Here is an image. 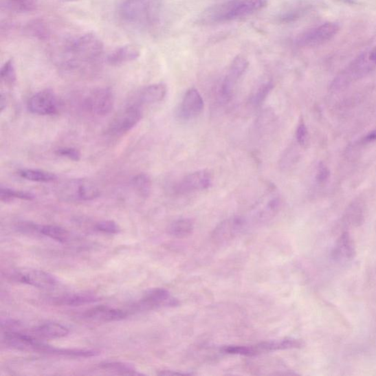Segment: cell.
Returning <instances> with one entry per match:
<instances>
[{"mask_svg": "<svg viewBox=\"0 0 376 376\" xmlns=\"http://www.w3.org/2000/svg\"><path fill=\"white\" fill-rule=\"evenodd\" d=\"M265 5V0H230L209 8L203 13L202 20L209 24L225 23L252 15Z\"/></svg>", "mask_w": 376, "mask_h": 376, "instance_id": "obj_1", "label": "cell"}, {"mask_svg": "<svg viewBox=\"0 0 376 376\" xmlns=\"http://www.w3.org/2000/svg\"><path fill=\"white\" fill-rule=\"evenodd\" d=\"M157 6L156 0H122L119 13L125 24L142 28L153 23Z\"/></svg>", "mask_w": 376, "mask_h": 376, "instance_id": "obj_3", "label": "cell"}, {"mask_svg": "<svg viewBox=\"0 0 376 376\" xmlns=\"http://www.w3.org/2000/svg\"><path fill=\"white\" fill-rule=\"evenodd\" d=\"M103 50L102 41L94 34H87L71 41L65 53L69 65L77 67L99 60Z\"/></svg>", "mask_w": 376, "mask_h": 376, "instance_id": "obj_2", "label": "cell"}, {"mask_svg": "<svg viewBox=\"0 0 376 376\" xmlns=\"http://www.w3.org/2000/svg\"><path fill=\"white\" fill-rule=\"evenodd\" d=\"M18 175L26 180L35 182H52L57 179V176L51 172L38 169H21Z\"/></svg>", "mask_w": 376, "mask_h": 376, "instance_id": "obj_26", "label": "cell"}, {"mask_svg": "<svg viewBox=\"0 0 376 376\" xmlns=\"http://www.w3.org/2000/svg\"><path fill=\"white\" fill-rule=\"evenodd\" d=\"M3 342L9 347L19 350L36 351L41 342L33 336L27 335L18 331H9L5 333Z\"/></svg>", "mask_w": 376, "mask_h": 376, "instance_id": "obj_18", "label": "cell"}, {"mask_svg": "<svg viewBox=\"0 0 376 376\" xmlns=\"http://www.w3.org/2000/svg\"><path fill=\"white\" fill-rule=\"evenodd\" d=\"M140 56V51L133 45H126L115 49L107 57V63L111 66H121L133 62Z\"/></svg>", "mask_w": 376, "mask_h": 376, "instance_id": "obj_20", "label": "cell"}, {"mask_svg": "<svg viewBox=\"0 0 376 376\" xmlns=\"http://www.w3.org/2000/svg\"><path fill=\"white\" fill-rule=\"evenodd\" d=\"M132 185L137 195L147 197L152 190V180L146 174H140L133 177Z\"/></svg>", "mask_w": 376, "mask_h": 376, "instance_id": "obj_31", "label": "cell"}, {"mask_svg": "<svg viewBox=\"0 0 376 376\" xmlns=\"http://www.w3.org/2000/svg\"><path fill=\"white\" fill-rule=\"evenodd\" d=\"M212 184V177L210 172L207 170H201L193 172L182 179L177 189L181 193L201 191L208 189Z\"/></svg>", "mask_w": 376, "mask_h": 376, "instance_id": "obj_16", "label": "cell"}, {"mask_svg": "<svg viewBox=\"0 0 376 376\" xmlns=\"http://www.w3.org/2000/svg\"><path fill=\"white\" fill-rule=\"evenodd\" d=\"M178 300L172 297L167 289L155 288L150 289L135 306L138 310H152L160 307H175Z\"/></svg>", "mask_w": 376, "mask_h": 376, "instance_id": "obj_12", "label": "cell"}, {"mask_svg": "<svg viewBox=\"0 0 376 376\" xmlns=\"http://www.w3.org/2000/svg\"><path fill=\"white\" fill-rule=\"evenodd\" d=\"M330 176V171L328 167L323 163L318 165L316 179L320 184H325Z\"/></svg>", "mask_w": 376, "mask_h": 376, "instance_id": "obj_38", "label": "cell"}, {"mask_svg": "<svg viewBox=\"0 0 376 376\" xmlns=\"http://www.w3.org/2000/svg\"><path fill=\"white\" fill-rule=\"evenodd\" d=\"M56 155L63 157L68 158L73 161L80 160L81 154L79 150L72 147H62L56 150Z\"/></svg>", "mask_w": 376, "mask_h": 376, "instance_id": "obj_36", "label": "cell"}, {"mask_svg": "<svg viewBox=\"0 0 376 376\" xmlns=\"http://www.w3.org/2000/svg\"><path fill=\"white\" fill-rule=\"evenodd\" d=\"M195 230V223L189 219H181L172 223L169 227L168 232L177 239H186L190 236Z\"/></svg>", "mask_w": 376, "mask_h": 376, "instance_id": "obj_25", "label": "cell"}, {"mask_svg": "<svg viewBox=\"0 0 376 376\" xmlns=\"http://www.w3.org/2000/svg\"><path fill=\"white\" fill-rule=\"evenodd\" d=\"M27 106L32 113L39 115H54L59 111L57 96L50 90L41 91L32 96Z\"/></svg>", "mask_w": 376, "mask_h": 376, "instance_id": "obj_11", "label": "cell"}, {"mask_svg": "<svg viewBox=\"0 0 376 376\" xmlns=\"http://www.w3.org/2000/svg\"><path fill=\"white\" fill-rule=\"evenodd\" d=\"M12 277L16 281L40 289H51L57 285L54 276L44 271L23 269L16 271Z\"/></svg>", "mask_w": 376, "mask_h": 376, "instance_id": "obj_14", "label": "cell"}, {"mask_svg": "<svg viewBox=\"0 0 376 376\" xmlns=\"http://www.w3.org/2000/svg\"><path fill=\"white\" fill-rule=\"evenodd\" d=\"M296 137L300 146H305L308 143L309 133L303 120H300L296 129Z\"/></svg>", "mask_w": 376, "mask_h": 376, "instance_id": "obj_37", "label": "cell"}, {"mask_svg": "<svg viewBox=\"0 0 376 376\" xmlns=\"http://www.w3.org/2000/svg\"><path fill=\"white\" fill-rule=\"evenodd\" d=\"M0 78L6 85H14L16 82V71L15 64L13 60H8L4 63L1 71H0Z\"/></svg>", "mask_w": 376, "mask_h": 376, "instance_id": "obj_33", "label": "cell"}, {"mask_svg": "<svg viewBox=\"0 0 376 376\" xmlns=\"http://www.w3.org/2000/svg\"><path fill=\"white\" fill-rule=\"evenodd\" d=\"M167 94V87L164 83L147 86L138 95L139 103L155 104L162 102Z\"/></svg>", "mask_w": 376, "mask_h": 376, "instance_id": "obj_21", "label": "cell"}, {"mask_svg": "<svg viewBox=\"0 0 376 376\" xmlns=\"http://www.w3.org/2000/svg\"><path fill=\"white\" fill-rule=\"evenodd\" d=\"M376 69V47L363 52L342 70L333 81V89H341L356 82Z\"/></svg>", "mask_w": 376, "mask_h": 376, "instance_id": "obj_4", "label": "cell"}, {"mask_svg": "<svg viewBox=\"0 0 376 376\" xmlns=\"http://www.w3.org/2000/svg\"><path fill=\"white\" fill-rule=\"evenodd\" d=\"M35 198V195L30 192L18 190L3 186L0 188V199H1L2 201L8 202L14 199L33 201Z\"/></svg>", "mask_w": 376, "mask_h": 376, "instance_id": "obj_30", "label": "cell"}, {"mask_svg": "<svg viewBox=\"0 0 376 376\" xmlns=\"http://www.w3.org/2000/svg\"><path fill=\"white\" fill-rule=\"evenodd\" d=\"M3 5L10 12L25 14L34 12L37 3L36 0H3Z\"/></svg>", "mask_w": 376, "mask_h": 376, "instance_id": "obj_27", "label": "cell"}, {"mask_svg": "<svg viewBox=\"0 0 376 376\" xmlns=\"http://www.w3.org/2000/svg\"><path fill=\"white\" fill-rule=\"evenodd\" d=\"M275 121V114L272 110H265L258 118L256 125L258 128L265 130L267 127L274 124Z\"/></svg>", "mask_w": 376, "mask_h": 376, "instance_id": "obj_35", "label": "cell"}, {"mask_svg": "<svg viewBox=\"0 0 376 376\" xmlns=\"http://www.w3.org/2000/svg\"><path fill=\"white\" fill-rule=\"evenodd\" d=\"M142 118V112L140 106L135 104L126 107L116 115L107 129V132L113 136L122 135L131 131Z\"/></svg>", "mask_w": 376, "mask_h": 376, "instance_id": "obj_8", "label": "cell"}, {"mask_svg": "<svg viewBox=\"0 0 376 376\" xmlns=\"http://www.w3.org/2000/svg\"><path fill=\"white\" fill-rule=\"evenodd\" d=\"M7 106V100L5 98V96L3 94H1V98H0V110H1V112L5 109Z\"/></svg>", "mask_w": 376, "mask_h": 376, "instance_id": "obj_41", "label": "cell"}, {"mask_svg": "<svg viewBox=\"0 0 376 376\" xmlns=\"http://www.w3.org/2000/svg\"><path fill=\"white\" fill-rule=\"evenodd\" d=\"M98 299L91 294H78L63 296L58 299V303L61 305L78 307L98 302Z\"/></svg>", "mask_w": 376, "mask_h": 376, "instance_id": "obj_28", "label": "cell"}, {"mask_svg": "<svg viewBox=\"0 0 376 376\" xmlns=\"http://www.w3.org/2000/svg\"><path fill=\"white\" fill-rule=\"evenodd\" d=\"M159 375H187V373H177V372H173V371H161L160 373H159Z\"/></svg>", "mask_w": 376, "mask_h": 376, "instance_id": "obj_40", "label": "cell"}, {"mask_svg": "<svg viewBox=\"0 0 376 376\" xmlns=\"http://www.w3.org/2000/svg\"><path fill=\"white\" fill-rule=\"evenodd\" d=\"M114 104L113 93L107 88L95 89L85 100V106L89 112L98 116H104L111 113Z\"/></svg>", "mask_w": 376, "mask_h": 376, "instance_id": "obj_10", "label": "cell"}, {"mask_svg": "<svg viewBox=\"0 0 376 376\" xmlns=\"http://www.w3.org/2000/svg\"><path fill=\"white\" fill-rule=\"evenodd\" d=\"M302 341L295 339L267 341L252 346H230L223 347V353L244 357H254L277 351L295 349L302 347Z\"/></svg>", "mask_w": 376, "mask_h": 376, "instance_id": "obj_5", "label": "cell"}, {"mask_svg": "<svg viewBox=\"0 0 376 376\" xmlns=\"http://www.w3.org/2000/svg\"><path fill=\"white\" fill-rule=\"evenodd\" d=\"M248 67L249 62L243 57L238 56L234 59L221 85V93L224 100H231L236 85H237L246 69H248Z\"/></svg>", "mask_w": 376, "mask_h": 376, "instance_id": "obj_13", "label": "cell"}, {"mask_svg": "<svg viewBox=\"0 0 376 376\" xmlns=\"http://www.w3.org/2000/svg\"><path fill=\"white\" fill-rule=\"evenodd\" d=\"M100 368L104 371H110L116 374L126 375H140L132 365L122 362H105L101 364Z\"/></svg>", "mask_w": 376, "mask_h": 376, "instance_id": "obj_32", "label": "cell"}, {"mask_svg": "<svg viewBox=\"0 0 376 376\" xmlns=\"http://www.w3.org/2000/svg\"><path fill=\"white\" fill-rule=\"evenodd\" d=\"M339 26L327 23L306 32L298 40V44L303 47H315L325 44L338 33Z\"/></svg>", "mask_w": 376, "mask_h": 376, "instance_id": "obj_9", "label": "cell"}, {"mask_svg": "<svg viewBox=\"0 0 376 376\" xmlns=\"http://www.w3.org/2000/svg\"><path fill=\"white\" fill-rule=\"evenodd\" d=\"M32 228H33V230L38 233L47 236V237L60 243H65L69 239V232L66 229L61 227H58V225H34Z\"/></svg>", "mask_w": 376, "mask_h": 376, "instance_id": "obj_24", "label": "cell"}, {"mask_svg": "<svg viewBox=\"0 0 376 376\" xmlns=\"http://www.w3.org/2000/svg\"><path fill=\"white\" fill-rule=\"evenodd\" d=\"M282 206L281 198L276 195L265 196L250 211L242 216L247 231L273 219Z\"/></svg>", "mask_w": 376, "mask_h": 376, "instance_id": "obj_6", "label": "cell"}, {"mask_svg": "<svg viewBox=\"0 0 376 376\" xmlns=\"http://www.w3.org/2000/svg\"><path fill=\"white\" fill-rule=\"evenodd\" d=\"M203 107L205 103L201 95L197 89L192 88L186 91L182 99L178 109V115L181 119L192 120L201 113Z\"/></svg>", "mask_w": 376, "mask_h": 376, "instance_id": "obj_15", "label": "cell"}, {"mask_svg": "<svg viewBox=\"0 0 376 376\" xmlns=\"http://www.w3.org/2000/svg\"><path fill=\"white\" fill-rule=\"evenodd\" d=\"M34 335L45 340H53L65 338L69 335V329L57 323H48L36 327L33 331Z\"/></svg>", "mask_w": 376, "mask_h": 376, "instance_id": "obj_22", "label": "cell"}, {"mask_svg": "<svg viewBox=\"0 0 376 376\" xmlns=\"http://www.w3.org/2000/svg\"><path fill=\"white\" fill-rule=\"evenodd\" d=\"M39 353H45L49 354H56V355L67 356L73 357H92L98 356L100 353L98 351L93 350H81V349H56L42 344Z\"/></svg>", "mask_w": 376, "mask_h": 376, "instance_id": "obj_23", "label": "cell"}, {"mask_svg": "<svg viewBox=\"0 0 376 376\" xmlns=\"http://www.w3.org/2000/svg\"><path fill=\"white\" fill-rule=\"evenodd\" d=\"M274 89V84L270 80L263 82L257 86L255 91L252 92L250 103L252 106L259 107L266 100Z\"/></svg>", "mask_w": 376, "mask_h": 376, "instance_id": "obj_29", "label": "cell"}, {"mask_svg": "<svg viewBox=\"0 0 376 376\" xmlns=\"http://www.w3.org/2000/svg\"><path fill=\"white\" fill-rule=\"evenodd\" d=\"M95 228L99 232L107 234H119L121 232V228L113 221H102L96 224Z\"/></svg>", "mask_w": 376, "mask_h": 376, "instance_id": "obj_34", "label": "cell"}, {"mask_svg": "<svg viewBox=\"0 0 376 376\" xmlns=\"http://www.w3.org/2000/svg\"><path fill=\"white\" fill-rule=\"evenodd\" d=\"M376 142V130L370 132L362 139L363 144H369Z\"/></svg>", "mask_w": 376, "mask_h": 376, "instance_id": "obj_39", "label": "cell"}, {"mask_svg": "<svg viewBox=\"0 0 376 376\" xmlns=\"http://www.w3.org/2000/svg\"><path fill=\"white\" fill-rule=\"evenodd\" d=\"M84 318L96 322H113L125 319L127 313L124 310L107 306H98L89 309L83 315Z\"/></svg>", "mask_w": 376, "mask_h": 376, "instance_id": "obj_17", "label": "cell"}, {"mask_svg": "<svg viewBox=\"0 0 376 376\" xmlns=\"http://www.w3.org/2000/svg\"><path fill=\"white\" fill-rule=\"evenodd\" d=\"M355 254V247L350 234L348 232L343 233L333 250V257L338 261H349L353 259Z\"/></svg>", "mask_w": 376, "mask_h": 376, "instance_id": "obj_19", "label": "cell"}, {"mask_svg": "<svg viewBox=\"0 0 376 376\" xmlns=\"http://www.w3.org/2000/svg\"><path fill=\"white\" fill-rule=\"evenodd\" d=\"M60 198L69 201H88L98 198L100 190L87 179H75L66 182L59 190Z\"/></svg>", "mask_w": 376, "mask_h": 376, "instance_id": "obj_7", "label": "cell"}]
</instances>
